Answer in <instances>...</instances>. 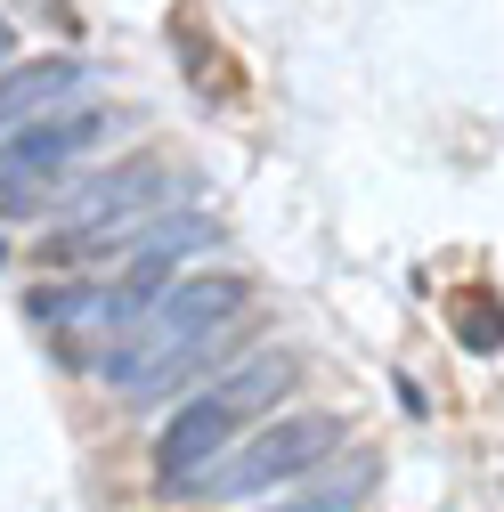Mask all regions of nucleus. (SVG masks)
<instances>
[{"instance_id": "nucleus-1", "label": "nucleus", "mask_w": 504, "mask_h": 512, "mask_svg": "<svg viewBox=\"0 0 504 512\" xmlns=\"http://www.w3.org/2000/svg\"><path fill=\"white\" fill-rule=\"evenodd\" d=\"M244 309H252V285H244L236 269H196V277H179L171 293H155V301L131 317V334L98 358L106 391H122L131 407L179 391V382L236 334Z\"/></svg>"}, {"instance_id": "nucleus-2", "label": "nucleus", "mask_w": 504, "mask_h": 512, "mask_svg": "<svg viewBox=\"0 0 504 512\" xmlns=\"http://www.w3.org/2000/svg\"><path fill=\"white\" fill-rule=\"evenodd\" d=\"M334 447H342V415H285V423H261L236 456H220L187 496H220V504L269 496V488H285V480H301V472H318Z\"/></svg>"}, {"instance_id": "nucleus-3", "label": "nucleus", "mask_w": 504, "mask_h": 512, "mask_svg": "<svg viewBox=\"0 0 504 512\" xmlns=\"http://www.w3.org/2000/svg\"><path fill=\"white\" fill-rule=\"evenodd\" d=\"M236 423H244V415H236L220 391H204L196 407H179L171 431H163V447H155V480H163L171 496H187V488H196L228 447H236Z\"/></svg>"}, {"instance_id": "nucleus-4", "label": "nucleus", "mask_w": 504, "mask_h": 512, "mask_svg": "<svg viewBox=\"0 0 504 512\" xmlns=\"http://www.w3.org/2000/svg\"><path fill=\"white\" fill-rule=\"evenodd\" d=\"M106 131H114V114H106V106H66V114H41V122H25V131H9V139H0V171H66V163H82Z\"/></svg>"}, {"instance_id": "nucleus-5", "label": "nucleus", "mask_w": 504, "mask_h": 512, "mask_svg": "<svg viewBox=\"0 0 504 512\" xmlns=\"http://www.w3.org/2000/svg\"><path fill=\"white\" fill-rule=\"evenodd\" d=\"M82 82H90L82 57H25V66H9L0 74V139L25 131V122H41V114H66V98Z\"/></svg>"}, {"instance_id": "nucleus-6", "label": "nucleus", "mask_w": 504, "mask_h": 512, "mask_svg": "<svg viewBox=\"0 0 504 512\" xmlns=\"http://www.w3.org/2000/svg\"><path fill=\"white\" fill-rule=\"evenodd\" d=\"M293 391V358L285 350H269V358H244L228 382H220V399L236 407V415H261V407H277Z\"/></svg>"}, {"instance_id": "nucleus-7", "label": "nucleus", "mask_w": 504, "mask_h": 512, "mask_svg": "<svg viewBox=\"0 0 504 512\" xmlns=\"http://www.w3.org/2000/svg\"><path fill=\"white\" fill-rule=\"evenodd\" d=\"M366 488H374V464L358 456L342 480H326L318 496H293V504H277V512H358V496H366Z\"/></svg>"}, {"instance_id": "nucleus-8", "label": "nucleus", "mask_w": 504, "mask_h": 512, "mask_svg": "<svg viewBox=\"0 0 504 512\" xmlns=\"http://www.w3.org/2000/svg\"><path fill=\"white\" fill-rule=\"evenodd\" d=\"M464 342H472V350H504V326H496V309H488V301L464 309Z\"/></svg>"}, {"instance_id": "nucleus-9", "label": "nucleus", "mask_w": 504, "mask_h": 512, "mask_svg": "<svg viewBox=\"0 0 504 512\" xmlns=\"http://www.w3.org/2000/svg\"><path fill=\"white\" fill-rule=\"evenodd\" d=\"M9 57H17V33H9V25H0V74H9Z\"/></svg>"}]
</instances>
